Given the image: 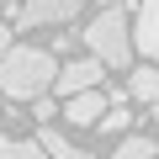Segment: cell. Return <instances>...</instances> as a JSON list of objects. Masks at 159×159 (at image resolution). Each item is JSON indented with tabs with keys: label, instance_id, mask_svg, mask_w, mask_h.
Returning <instances> with one entry per match:
<instances>
[{
	"label": "cell",
	"instance_id": "1",
	"mask_svg": "<svg viewBox=\"0 0 159 159\" xmlns=\"http://www.w3.org/2000/svg\"><path fill=\"white\" fill-rule=\"evenodd\" d=\"M58 80V58L48 48H27V43H11L0 53V96L6 101H37L53 90Z\"/></svg>",
	"mask_w": 159,
	"mask_h": 159
},
{
	"label": "cell",
	"instance_id": "2",
	"mask_svg": "<svg viewBox=\"0 0 159 159\" xmlns=\"http://www.w3.org/2000/svg\"><path fill=\"white\" fill-rule=\"evenodd\" d=\"M85 37V48H90V58H101L106 69H127L133 64V11H122V6H101L96 11V21L80 32Z\"/></svg>",
	"mask_w": 159,
	"mask_h": 159
},
{
	"label": "cell",
	"instance_id": "3",
	"mask_svg": "<svg viewBox=\"0 0 159 159\" xmlns=\"http://www.w3.org/2000/svg\"><path fill=\"white\" fill-rule=\"evenodd\" d=\"M101 74H106V64L101 58H69V64H58V80H53V90H58V101H69V96H80V90H101Z\"/></svg>",
	"mask_w": 159,
	"mask_h": 159
},
{
	"label": "cell",
	"instance_id": "4",
	"mask_svg": "<svg viewBox=\"0 0 159 159\" xmlns=\"http://www.w3.org/2000/svg\"><path fill=\"white\" fill-rule=\"evenodd\" d=\"M80 16V0H21L16 27H64Z\"/></svg>",
	"mask_w": 159,
	"mask_h": 159
},
{
	"label": "cell",
	"instance_id": "5",
	"mask_svg": "<svg viewBox=\"0 0 159 159\" xmlns=\"http://www.w3.org/2000/svg\"><path fill=\"white\" fill-rule=\"evenodd\" d=\"M106 111H111L106 90H80V96H69V101H64L58 122H64V127H101V117H106Z\"/></svg>",
	"mask_w": 159,
	"mask_h": 159
},
{
	"label": "cell",
	"instance_id": "6",
	"mask_svg": "<svg viewBox=\"0 0 159 159\" xmlns=\"http://www.w3.org/2000/svg\"><path fill=\"white\" fill-rule=\"evenodd\" d=\"M133 48L159 64V0H138V11H133Z\"/></svg>",
	"mask_w": 159,
	"mask_h": 159
},
{
	"label": "cell",
	"instance_id": "7",
	"mask_svg": "<svg viewBox=\"0 0 159 159\" xmlns=\"http://www.w3.org/2000/svg\"><path fill=\"white\" fill-rule=\"evenodd\" d=\"M37 143L48 148V159H101V154H90V148H80V143H74L69 133H58L53 122H48V127L37 133Z\"/></svg>",
	"mask_w": 159,
	"mask_h": 159
},
{
	"label": "cell",
	"instance_id": "8",
	"mask_svg": "<svg viewBox=\"0 0 159 159\" xmlns=\"http://www.w3.org/2000/svg\"><path fill=\"white\" fill-rule=\"evenodd\" d=\"M127 96H133V101H143V106H154V101H159V69H154V64H138V69L127 74Z\"/></svg>",
	"mask_w": 159,
	"mask_h": 159
},
{
	"label": "cell",
	"instance_id": "9",
	"mask_svg": "<svg viewBox=\"0 0 159 159\" xmlns=\"http://www.w3.org/2000/svg\"><path fill=\"white\" fill-rule=\"evenodd\" d=\"M159 148H154V138H143V133H127V138H117V148H111V159H154Z\"/></svg>",
	"mask_w": 159,
	"mask_h": 159
},
{
	"label": "cell",
	"instance_id": "10",
	"mask_svg": "<svg viewBox=\"0 0 159 159\" xmlns=\"http://www.w3.org/2000/svg\"><path fill=\"white\" fill-rule=\"evenodd\" d=\"M127 122H133V111H127L122 101H111V111L101 117V133H106V138H117V133H127Z\"/></svg>",
	"mask_w": 159,
	"mask_h": 159
},
{
	"label": "cell",
	"instance_id": "11",
	"mask_svg": "<svg viewBox=\"0 0 159 159\" xmlns=\"http://www.w3.org/2000/svg\"><path fill=\"white\" fill-rule=\"evenodd\" d=\"M58 111H64V101H53V96H37V101H32V117H37L43 127H48V122H53Z\"/></svg>",
	"mask_w": 159,
	"mask_h": 159
},
{
	"label": "cell",
	"instance_id": "12",
	"mask_svg": "<svg viewBox=\"0 0 159 159\" xmlns=\"http://www.w3.org/2000/svg\"><path fill=\"white\" fill-rule=\"evenodd\" d=\"M16 159H48V148L37 138H16Z\"/></svg>",
	"mask_w": 159,
	"mask_h": 159
},
{
	"label": "cell",
	"instance_id": "13",
	"mask_svg": "<svg viewBox=\"0 0 159 159\" xmlns=\"http://www.w3.org/2000/svg\"><path fill=\"white\" fill-rule=\"evenodd\" d=\"M74 43H85V37H74V32H53V53H69Z\"/></svg>",
	"mask_w": 159,
	"mask_h": 159
},
{
	"label": "cell",
	"instance_id": "14",
	"mask_svg": "<svg viewBox=\"0 0 159 159\" xmlns=\"http://www.w3.org/2000/svg\"><path fill=\"white\" fill-rule=\"evenodd\" d=\"M0 159H16V138H6V133H0Z\"/></svg>",
	"mask_w": 159,
	"mask_h": 159
},
{
	"label": "cell",
	"instance_id": "15",
	"mask_svg": "<svg viewBox=\"0 0 159 159\" xmlns=\"http://www.w3.org/2000/svg\"><path fill=\"white\" fill-rule=\"evenodd\" d=\"M6 48H11V27L0 21V53H6Z\"/></svg>",
	"mask_w": 159,
	"mask_h": 159
},
{
	"label": "cell",
	"instance_id": "16",
	"mask_svg": "<svg viewBox=\"0 0 159 159\" xmlns=\"http://www.w3.org/2000/svg\"><path fill=\"white\" fill-rule=\"evenodd\" d=\"M0 6H6V11H21V0H0Z\"/></svg>",
	"mask_w": 159,
	"mask_h": 159
},
{
	"label": "cell",
	"instance_id": "17",
	"mask_svg": "<svg viewBox=\"0 0 159 159\" xmlns=\"http://www.w3.org/2000/svg\"><path fill=\"white\" fill-rule=\"evenodd\" d=\"M154 159H159V154H154Z\"/></svg>",
	"mask_w": 159,
	"mask_h": 159
}]
</instances>
